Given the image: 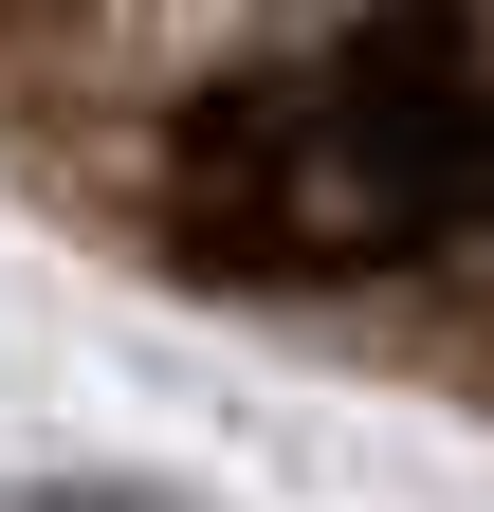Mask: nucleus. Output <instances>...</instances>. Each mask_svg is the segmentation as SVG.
Returning <instances> with one entry per match:
<instances>
[{
  "label": "nucleus",
  "instance_id": "obj_1",
  "mask_svg": "<svg viewBox=\"0 0 494 512\" xmlns=\"http://www.w3.org/2000/svg\"><path fill=\"white\" fill-rule=\"evenodd\" d=\"M0 512H202L183 476H129V458H74V476H19Z\"/></svg>",
  "mask_w": 494,
  "mask_h": 512
}]
</instances>
